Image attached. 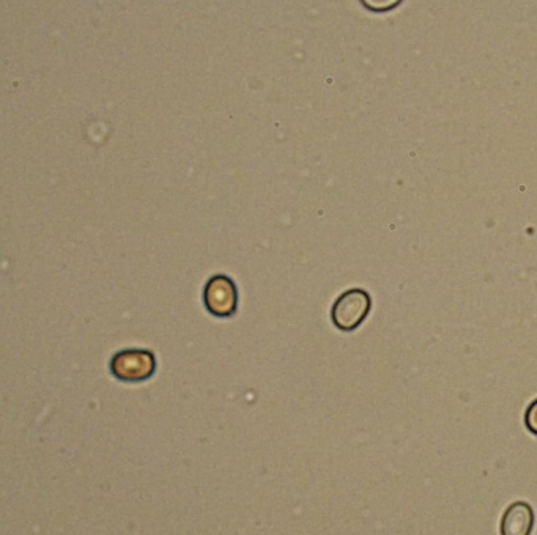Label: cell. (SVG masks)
<instances>
[{
    "instance_id": "obj_1",
    "label": "cell",
    "mask_w": 537,
    "mask_h": 535,
    "mask_svg": "<svg viewBox=\"0 0 537 535\" xmlns=\"http://www.w3.org/2000/svg\"><path fill=\"white\" fill-rule=\"evenodd\" d=\"M371 309V295L361 288H352L336 299L331 309V320L344 333H352L363 325Z\"/></svg>"
},
{
    "instance_id": "obj_2",
    "label": "cell",
    "mask_w": 537,
    "mask_h": 535,
    "mask_svg": "<svg viewBox=\"0 0 537 535\" xmlns=\"http://www.w3.org/2000/svg\"><path fill=\"white\" fill-rule=\"evenodd\" d=\"M156 372V359L150 350L119 351L111 359V373L123 383H144L150 380Z\"/></svg>"
},
{
    "instance_id": "obj_3",
    "label": "cell",
    "mask_w": 537,
    "mask_h": 535,
    "mask_svg": "<svg viewBox=\"0 0 537 535\" xmlns=\"http://www.w3.org/2000/svg\"><path fill=\"white\" fill-rule=\"evenodd\" d=\"M204 306L218 318H230L237 314L238 288L229 276L218 274L205 284Z\"/></svg>"
},
{
    "instance_id": "obj_4",
    "label": "cell",
    "mask_w": 537,
    "mask_h": 535,
    "mask_svg": "<svg viewBox=\"0 0 537 535\" xmlns=\"http://www.w3.org/2000/svg\"><path fill=\"white\" fill-rule=\"evenodd\" d=\"M534 521V510L528 502H514L501 518V535H531Z\"/></svg>"
},
{
    "instance_id": "obj_5",
    "label": "cell",
    "mask_w": 537,
    "mask_h": 535,
    "mask_svg": "<svg viewBox=\"0 0 537 535\" xmlns=\"http://www.w3.org/2000/svg\"><path fill=\"white\" fill-rule=\"evenodd\" d=\"M525 427L531 435L537 436V399L528 405L525 411Z\"/></svg>"
}]
</instances>
